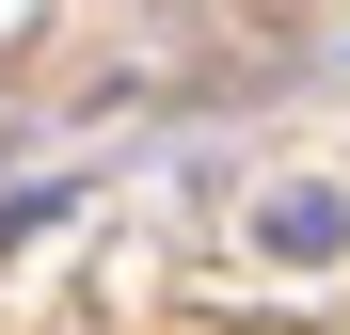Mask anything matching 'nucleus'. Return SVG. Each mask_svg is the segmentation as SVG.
I'll return each mask as SVG.
<instances>
[{
    "mask_svg": "<svg viewBox=\"0 0 350 335\" xmlns=\"http://www.w3.org/2000/svg\"><path fill=\"white\" fill-rule=\"evenodd\" d=\"M271 256H334V192H286L271 208Z\"/></svg>",
    "mask_w": 350,
    "mask_h": 335,
    "instance_id": "obj_1",
    "label": "nucleus"
}]
</instances>
